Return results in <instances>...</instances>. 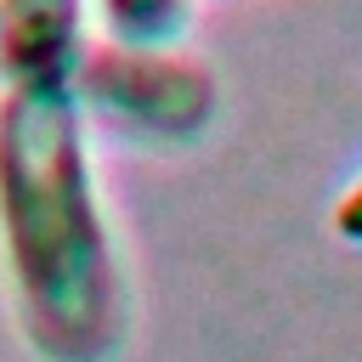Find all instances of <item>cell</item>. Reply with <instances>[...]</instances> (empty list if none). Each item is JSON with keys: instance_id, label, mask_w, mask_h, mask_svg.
<instances>
[{"instance_id": "2", "label": "cell", "mask_w": 362, "mask_h": 362, "mask_svg": "<svg viewBox=\"0 0 362 362\" xmlns=\"http://www.w3.org/2000/svg\"><path fill=\"white\" fill-rule=\"evenodd\" d=\"M74 96L79 107L102 113L124 136L187 141L192 130H204L215 107V79L204 74V62H192L175 45L102 40V45H85L74 68Z\"/></svg>"}, {"instance_id": "3", "label": "cell", "mask_w": 362, "mask_h": 362, "mask_svg": "<svg viewBox=\"0 0 362 362\" xmlns=\"http://www.w3.org/2000/svg\"><path fill=\"white\" fill-rule=\"evenodd\" d=\"M90 0H0V79L23 90H74Z\"/></svg>"}, {"instance_id": "1", "label": "cell", "mask_w": 362, "mask_h": 362, "mask_svg": "<svg viewBox=\"0 0 362 362\" xmlns=\"http://www.w3.org/2000/svg\"><path fill=\"white\" fill-rule=\"evenodd\" d=\"M0 249L40 362H107L124 345L130 288L74 90L6 85L0 96Z\"/></svg>"}, {"instance_id": "4", "label": "cell", "mask_w": 362, "mask_h": 362, "mask_svg": "<svg viewBox=\"0 0 362 362\" xmlns=\"http://www.w3.org/2000/svg\"><path fill=\"white\" fill-rule=\"evenodd\" d=\"M187 0H96V23L119 45H175L187 34Z\"/></svg>"}]
</instances>
